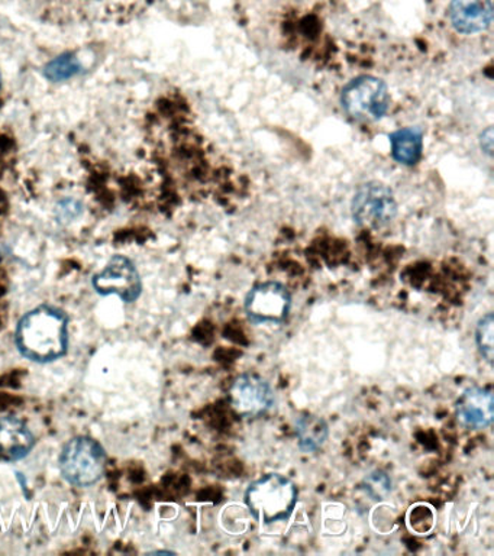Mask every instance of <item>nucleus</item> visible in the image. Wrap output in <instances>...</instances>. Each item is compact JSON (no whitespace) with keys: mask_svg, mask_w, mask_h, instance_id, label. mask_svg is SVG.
<instances>
[{"mask_svg":"<svg viewBox=\"0 0 494 556\" xmlns=\"http://www.w3.org/2000/svg\"><path fill=\"white\" fill-rule=\"evenodd\" d=\"M476 343L481 356L489 364L494 359V316L493 313H485L476 326Z\"/></svg>","mask_w":494,"mask_h":556,"instance_id":"obj_14","label":"nucleus"},{"mask_svg":"<svg viewBox=\"0 0 494 556\" xmlns=\"http://www.w3.org/2000/svg\"><path fill=\"white\" fill-rule=\"evenodd\" d=\"M341 104L346 115L355 121H379L389 111V87L381 78H354L342 89Z\"/></svg>","mask_w":494,"mask_h":556,"instance_id":"obj_4","label":"nucleus"},{"mask_svg":"<svg viewBox=\"0 0 494 556\" xmlns=\"http://www.w3.org/2000/svg\"><path fill=\"white\" fill-rule=\"evenodd\" d=\"M15 345L33 363L49 364L62 358L68 348V316L50 304L33 308L16 325Z\"/></svg>","mask_w":494,"mask_h":556,"instance_id":"obj_1","label":"nucleus"},{"mask_svg":"<svg viewBox=\"0 0 494 556\" xmlns=\"http://www.w3.org/2000/svg\"><path fill=\"white\" fill-rule=\"evenodd\" d=\"M480 146L481 150L485 152V154L492 155L493 151V129H485L480 137Z\"/></svg>","mask_w":494,"mask_h":556,"instance_id":"obj_17","label":"nucleus"},{"mask_svg":"<svg viewBox=\"0 0 494 556\" xmlns=\"http://www.w3.org/2000/svg\"><path fill=\"white\" fill-rule=\"evenodd\" d=\"M459 424L471 429H483L493 424L494 397L492 390L471 386L464 390L455 404Z\"/></svg>","mask_w":494,"mask_h":556,"instance_id":"obj_9","label":"nucleus"},{"mask_svg":"<svg viewBox=\"0 0 494 556\" xmlns=\"http://www.w3.org/2000/svg\"><path fill=\"white\" fill-rule=\"evenodd\" d=\"M296 434L299 447L305 454L319 451L325 445L329 437V426L322 417L316 415H305L296 420Z\"/></svg>","mask_w":494,"mask_h":556,"instance_id":"obj_13","label":"nucleus"},{"mask_svg":"<svg viewBox=\"0 0 494 556\" xmlns=\"http://www.w3.org/2000/svg\"><path fill=\"white\" fill-rule=\"evenodd\" d=\"M92 286L101 295H118L124 303H134L141 295L140 273L127 256L115 255L101 273L94 274Z\"/></svg>","mask_w":494,"mask_h":556,"instance_id":"obj_7","label":"nucleus"},{"mask_svg":"<svg viewBox=\"0 0 494 556\" xmlns=\"http://www.w3.org/2000/svg\"><path fill=\"white\" fill-rule=\"evenodd\" d=\"M366 490L375 500H383L392 490V481L385 473L377 471L366 478Z\"/></svg>","mask_w":494,"mask_h":556,"instance_id":"obj_16","label":"nucleus"},{"mask_svg":"<svg viewBox=\"0 0 494 556\" xmlns=\"http://www.w3.org/2000/svg\"><path fill=\"white\" fill-rule=\"evenodd\" d=\"M449 20L458 33H483L493 22L492 0H453Z\"/></svg>","mask_w":494,"mask_h":556,"instance_id":"obj_11","label":"nucleus"},{"mask_svg":"<svg viewBox=\"0 0 494 556\" xmlns=\"http://www.w3.org/2000/svg\"><path fill=\"white\" fill-rule=\"evenodd\" d=\"M36 445V438L20 417L0 416V460L15 463L25 458Z\"/></svg>","mask_w":494,"mask_h":556,"instance_id":"obj_10","label":"nucleus"},{"mask_svg":"<svg viewBox=\"0 0 494 556\" xmlns=\"http://www.w3.org/2000/svg\"><path fill=\"white\" fill-rule=\"evenodd\" d=\"M245 503L258 523H279L293 515L297 504V489L288 477L267 473L251 482L245 491Z\"/></svg>","mask_w":494,"mask_h":556,"instance_id":"obj_2","label":"nucleus"},{"mask_svg":"<svg viewBox=\"0 0 494 556\" xmlns=\"http://www.w3.org/2000/svg\"><path fill=\"white\" fill-rule=\"evenodd\" d=\"M351 211L359 226L379 229L396 217L397 202L388 186L371 181L359 186L355 191Z\"/></svg>","mask_w":494,"mask_h":556,"instance_id":"obj_5","label":"nucleus"},{"mask_svg":"<svg viewBox=\"0 0 494 556\" xmlns=\"http://www.w3.org/2000/svg\"><path fill=\"white\" fill-rule=\"evenodd\" d=\"M80 72V64L75 55L64 54L51 61L46 67V76L53 81L66 80Z\"/></svg>","mask_w":494,"mask_h":556,"instance_id":"obj_15","label":"nucleus"},{"mask_svg":"<svg viewBox=\"0 0 494 556\" xmlns=\"http://www.w3.org/2000/svg\"><path fill=\"white\" fill-rule=\"evenodd\" d=\"M393 159L398 164L414 165L422 155L423 132L418 126H407L390 135Z\"/></svg>","mask_w":494,"mask_h":556,"instance_id":"obj_12","label":"nucleus"},{"mask_svg":"<svg viewBox=\"0 0 494 556\" xmlns=\"http://www.w3.org/2000/svg\"><path fill=\"white\" fill-rule=\"evenodd\" d=\"M229 394L233 410L242 417L267 415L276 403L275 390L257 374L245 372L238 376Z\"/></svg>","mask_w":494,"mask_h":556,"instance_id":"obj_8","label":"nucleus"},{"mask_svg":"<svg viewBox=\"0 0 494 556\" xmlns=\"http://www.w3.org/2000/svg\"><path fill=\"white\" fill-rule=\"evenodd\" d=\"M244 307L255 324H281L292 308V295L281 282L266 281L246 294Z\"/></svg>","mask_w":494,"mask_h":556,"instance_id":"obj_6","label":"nucleus"},{"mask_svg":"<svg viewBox=\"0 0 494 556\" xmlns=\"http://www.w3.org/2000/svg\"><path fill=\"white\" fill-rule=\"evenodd\" d=\"M59 467L68 484L94 485L105 476L106 452L97 439L76 437L60 452Z\"/></svg>","mask_w":494,"mask_h":556,"instance_id":"obj_3","label":"nucleus"}]
</instances>
